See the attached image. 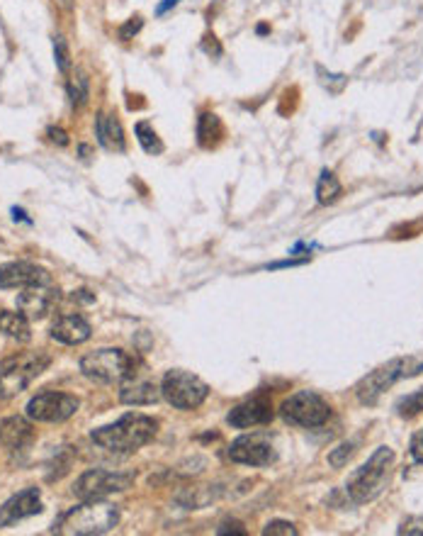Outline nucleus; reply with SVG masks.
Instances as JSON below:
<instances>
[{"label":"nucleus","instance_id":"f257e3e1","mask_svg":"<svg viewBox=\"0 0 423 536\" xmlns=\"http://www.w3.org/2000/svg\"><path fill=\"white\" fill-rule=\"evenodd\" d=\"M156 432H158V422L153 417L129 412L115 424L95 429L91 439L110 454H132V451L146 446L156 437Z\"/></svg>","mask_w":423,"mask_h":536},{"label":"nucleus","instance_id":"f03ea898","mask_svg":"<svg viewBox=\"0 0 423 536\" xmlns=\"http://www.w3.org/2000/svg\"><path fill=\"white\" fill-rule=\"evenodd\" d=\"M117 522H120V510H117L112 502L83 500L78 507L64 512L57 519L54 534H66V536L108 534L117 527Z\"/></svg>","mask_w":423,"mask_h":536},{"label":"nucleus","instance_id":"7ed1b4c3","mask_svg":"<svg viewBox=\"0 0 423 536\" xmlns=\"http://www.w3.org/2000/svg\"><path fill=\"white\" fill-rule=\"evenodd\" d=\"M394 466V451L389 446H380L375 454L367 459V463L350 473L346 483V493L355 505H365L380 498L389 483V471Z\"/></svg>","mask_w":423,"mask_h":536},{"label":"nucleus","instance_id":"20e7f679","mask_svg":"<svg viewBox=\"0 0 423 536\" xmlns=\"http://www.w3.org/2000/svg\"><path fill=\"white\" fill-rule=\"evenodd\" d=\"M49 364L52 359L44 351H25L5 359L0 364V398L8 400L20 395L37 376H42V371H47Z\"/></svg>","mask_w":423,"mask_h":536},{"label":"nucleus","instance_id":"39448f33","mask_svg":"<svg viewBox=\"0 0 423 536\" xmlns=\"http://www.w3.org/2000/svg\"><path fill=\"white\" fill-rule=\"evenodd\" d=\"M423 371V359L421 356H409V359H394L389 364L380 366L377 371L367 373V376L355 385V395L363 405H375L380 395L387 388H392L399 378H411Z\"/></svg>","mask_w":423,"mask_h":536},{"label":"nucleus","instance_id":"423d86ee","mask_svg":"<svg viewBox=\"0 0 423 536\" xmlns=\"http://www.w3.org/2000/svg\"><path fill=\"white\" fill-rule=\"evenodd\" d=\"M161 395L175 407V410H195L199 407L209 395V388L202 378L187 371H168L161 381Z\"/></svg>","mask_w":423,"mask_h":536},{"label":"nucleus","instance_id":"0eeeda50","mask_svg":"<svg viewBox=\"0 0 423 536\" xmlns=\"http://www.w3.org/2000/svg\"><path fill=\"white\" fill-rule=\"evenodd\" d=\"M134 368V359L122 349H98L81 359V371L95 383H122Z\"/></svg>","mask_w":423,"mask_h":536},{"label":"nucleus","instance_id":"6e6552de","mask_svg":"<svg viewBox=\"0 0 423 536\" xmlns=\"http://www.w3.org/2000/svg\"><path fill=\"white\" fill-rule=\"evenodd\" d=\"M282 420L297 427H321L331 417V407L321 395L311 393V390H299V393L289 395V398L280 405Z\"/></svg>","mask_w":423,"mask_h":536},{"label":"nucleus","instance_id":"1a4fd4ad","mask_svg":"<svg viewBox=\"0 0 423 536\" xmlns=\"http://www.w3.org/2000/svg\"><path fill=\"white\" fill-rule=\"evenodd\" d=\"M134 483V473H115L95 468V471H86L74 485V495L78 500H103L112 493L132 488Z\"/></svg>","mask_w":423,"mask_h":536},{"label":"nucleus","instance_id":"9d476101","mask_svg":"<svg viewBox=\"0 0 423 536\" xmlns=\"http://www.w3.org/2000/svg\"><path fill=\"white\" fill-rule=\"evenodd\" d=\"M78 407H81V402H78L76 395L47 390V393H39L27 402V417L35 422L59 424L66 422L69 417H74Z\"/></svg>","mask_w":423,"mask_h":536},{"label":"nucleus","instance_id":"9b49d317","mask_svg":"<svg viewBox=\"0 0 423 536\" xmlns=\"http://www.w3.org/2000/svg\"><path fill=\"white\" fill-rule=\"evenodd\" d=\"M229 459L243 466H268L275 461V449L265 434H243L229 446Z\"/></svg>","mask_w":423,"mask_h":536},{"label":"nucleus","instance_id":"f8f14e48","mask_svg":"<svg viewBox=\"0 0 423 536\" xmlns=\"http://www.w3.org/2000/svg\"><path fill=\"white\" fill-rule=\"evenodd\" d=\"M52 283V273L47 268L30 264V261H10L0 266V288H27V286H47Z\"/></svg>","mask_w":423,"mask_h":536},{"label":"nucleus","instance_id":"ddd939ff","mask_svg":"<svg viewBox=\"0 0 423 536\" xmlns=\"http://www.w3.org/2000/svg\"><path fill=\"white\" fill-rule=\"evenodd\" d=\"M57 303L59 288H54L52 283H47V286H27L18 295V310L27 320H44Z\"/></svg>","mask_w":423,"mask_h":536},{"label":"nucleus","instance_id":"4468645a","mask_svg":"<svg viewBox=\"0 0 423 536\" xmlns=\"http://www.w3.org/2000/svg\"><path fill=\"white\" fill-rule=\"evenodd\" d=\"M272 420V405L265 398H250L241 405H236L226 415V422L236 429H248V427H260Z\"/></svg>","mask_w":423,"mask_h":536},{"label":"nucleus","instance_id":"2eb2a0df","mask_svg":"<svg viewBox=\"0 0 423 536\" xmlns=\"http://www.w3.org/2000/svg\"><path fill=\"white\" fill-rule=\"evenodd\" d=\"M42 512V498H39L37 488H27L22 493L13 495L3 507H0V527H8V524H15L25 517H32Z\"/></svg>","mask_w":423,"mask_h":536},{"label":"nucleus","instance_id":"dca6fc26","mask_svg":"<svg viewBox=\"0 0 423 536\" xmlns=\"http://www.w3.org/2000/svg\"><path fill=\"white\" fill-rule=\"evenodd\" d=\"M91 325H88V320L83 315H61L57 322L52 325V339L54 342H61V344H69V346H76V344H83L91 339Z\"/></svg>","mask_w":423,"mask_h":536},{"label":"nucleus","instance_id":"f3484780","mask_svg":"<svg viewBox=\"0 0 423 536\" xmlns=\"http://www.w3.org/2000/svg\"><path fill=\"white\" fill-rule=\"evenodd\" d=\"M124 385L120 390V400L124 405H153L161 398V388L156 385L151 378H134V368L129 371V376L124 378Z\"/></svg>","mask_w":423,"mask_h":536},{"label":"nucleus","instance_id":"a211bd4d","mask_svg":"<svg viewBox=\"0 0 423 536\" xmlns=\"http://www.w3.org/2000/svg\"><path fill=\"white\" fill-rule=\"evenodd\" d=\"M32 439V424L25 417H5L0 420V446H5L8 451L22 449L27 441Z\"/></svg>","mask_w":423,"mask_h":536},{"label":"nucleus","instance_id":"6ab92c4d","mask_svg":"<svg viewBox=\"0 0 423 536\" xmlns=\"http://www.w3.org/2000/svg\"><path fill=\"white\" fill-rule=\"evenodd\" d=\"M95 134L103 149H108V152H124V132H122V125L115 115L98 113Z\"/></svg>","mask_w":423,"mask_h":536},{"label":"nucleus","instance_id":"aec40b11","mask_svg":"<svg viewBox=\"0 0 423 536\" xmlns=\"http://www.w3.org/2000/svg\"><path fill=\"white\" fill-rule=\"evenodd\" d=\"M0 332H3L5 337L15 339V342H30L32 339L30 320H27L20 310L18 312H10V310L0 312Z\"/></svg>","mask_w":423,"mask_h":536},{"label":"nucleus","instance_id":"412c9836","mask_svg":"<svg viewBox=\"0 0 423 536\" xmlns=\"http://www.w3.org/2000/svg\"><path fill=\"white\" fill-rule=\"evenodd\" d=\"M221 134H224V130H221L219 117H216L214 113H202V115H199V120H197V142H199V147H204V149L214 147V144L221 139Z\"/></svg>","mask_w":423,"mask_h":536},{"label":"nucleus","instance_id":"4be33fe9","mask_svg":"<svg viewBox=\"0 0 423 536\" xmlns=\"http://www.w3.org/2000/svg\"><path fill=\"white\" fill-rule=\"evenodd\" d=\"M343 193V186L341 181H338V176L333 171L324 169L319 176V181H316V200H319L321 205H333L338 198H341Z\"/></svg>","mask_w":423,"mask_h":536},{"label":"nucleus","instance_id":"5701e85b","mask_svg":"<svg viewBox=\"0 0 423 536\" xmlns=\"http://www.w3.org/2000/svg\"><path fill=\"white\" fill-rule=\"evenodd\" d=\"M66 91H69L71 105H74V108H83L88 96H91V81H88V76L83 74V71H76V74H71L69 81H66Z\"/></svg>","mask_w":423,"mask_h":536},{"label":"nucleus","instance_id":"b1692460","mask_svg":"<svg viewBox=\"0 0 423 536\" xmlns=\"http://www.w3.org/2000/svg\"><path fill=\"white\" fill-rule=\"evenodd\" d=\"M134 132H137L139 144H141V149L146 154H161V152H163V142H161V137L156 134L151 122H146V120L137 122Z\"/></svg>","mask_w":423,"mask_h":536},{"label":"nucleus","instance_id":"393cba45","mask_svg":"<svg viewBox=\"0 0 423 536\" xmlns=\"http://www.w3.org/2000/svg\"><path fill=\"white\" fill-rule=\"evenodd\" d=\"M423 412V388L409 393L406 398H402L397 402V415L404 417V420H411V417L421 415Z\"/></svg>","mask_w":423,"mask_h":536},{"label":"nucleus","instance_id":"a878e982","mask_svg":"<svg viewBox=\"0 0 423 536\" xmlns=\"http://www.w3.org/2000/svg\"><path fill=\"white\" fill-rule=\"evenodd\" d=\"M355 456V444L353 441H343V444H338L336 449L328 451V463H331L333 468H343L348 466V461Z\"/></svg>","mask_w":423,"mask_h":536},{"label":"nucleus","instance_id":"bb28decb","mask_svg":"<svg viewBox=\"0 0 423 536\" xmlns=\"http://www.w3.org/2000/svg\"><path fill=\"white\" fill-rule=\"evenodd\" d=\"M263 534L265 536H297L299 532H297V527H294V524L282 522V519H272V522L265 524Z\"/></svg>","mask_w":423,"mask_h":536},{"label":"nucleus","instance_id":"cd10ccee","mask_svg":"<svg viewBox=\"0 0 423 536\" xmlns=\"http://www.w3.org/2000/svg\"><path fill=\"white\" fill-rule=\"evenodd\" d=\"M54 57L61 74H69V47H66L64 37H54Z\"/></svg>","mask_w":423,"mask_h":536},{"label":"nucleus","instance_id":"c85d7f7f","mask_svg":"<svg viewBox=\"0 0 423 536\" xmlns=\"http://www.w3.org/2000/svg\"><path fill=\"white\" fill-rule=\"evenodd\" d=\"M141 27H144L141 15H134V18H129V20L124 22V25L120 27V39H124V42H129L132 37L141 32Z\"/></svg>","mask_w":423,"mask_h":536},{"label":"nucleus","instance_id":"c756f323","mask_svg":"<svg viewBox=\"0 0 423 536\" xmlns=\"http://www.w3.org/2000/svg\"><path fill=\"white\" fill-rule=\"evenodd\" d=\"M202 49L209 54V57H221V44L216 42V37H214V35H207V37H204Z\"/></svg>","mask_w":423,"mask_h":536},{"label":"nucleus","instance_id":"7c9ffc66","mask_svg":"<svg viewBox=\"0 0 423 536\" xmlns=\"http://www.w3.org/2000/svg\"><path fill=\"white\" fill-rule=\"evenodd\" d=\"M49 139H52L54 144H59V147H66L69 144V134H66L61 127H49Z\"/></svg>","mask_w":423,"mask_h":536},{"label":"nucleus","instance_id":"2f4dec72","mask_svg":"<svg viewBox=\"0 0 423 536\" xmlns=\"http://www.w3.org/2000/svg\"><path fill=\"white\" fill-rule=\"evenodd\" d=\"M411 456H414L419 463H423V432H419L414 439H411Z\"/></svg>","mask_w":423,"mask_h":536},{"label":"nucleus","instance_id":"473e14b6","mask_svg":"<svg viewBox=\"0 0 423 536\" xmlns=\"http://www.w3.org/2000/svg\"><path fill=\"white\" fill-rule=\"evenodd\" d=\"M243 524L241 522H224L219 529H216V534H226V532H236V534H246V529H241Z\"/></svg>","mask_w":423,"mask_h":536},{"label":"nucleus","instance_id":"72a5a7b5","mask_svg":"<svg viewBox=\"0 0 423 536\" xmlns=\"http://www.w3.org/2000/svg\"><path fill=\"white\" fill-rule=\"evenodd\" d=\"M178 3H180V0H163V3H161L158 8H156V15H158V18H161V15H166V13H168V10H173Z\"/></svg>","mask_w":423,"mask_h":536},{"label":"nucleus","instance_id":"f704fd0d","mask_svg":"<svg viewBox=\"0 0 423 536\" xmlns=\"http://www.w3.org/2000/svg\"><path fill=\"white\" fill-rule=\"evenodd\" d=\"M13 217H15V220H25V222H32L30 217H25V210H20V208H13Z\"/></svg>","mask_w":423,"mask_h":536},{"label":"nucleus","instance_id":"c9c22d12","mask_svg":"<svg viewBox=\"0 0 423 536\" xmlns=\"http://www.w3.org/2000/svg\"><path fill=\"white\" fill-rule=\"evenodd\" d=\"M255 32H258V35H265V32H268V25H258V30Z\"/></svg>","mask_w":423,"mask_h":536}]
</instances>
